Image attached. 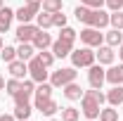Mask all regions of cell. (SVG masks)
<instances>
[{"label":"cell","mask_w":123,"mask_h":121,"mask_svg":"<svg viewBox=\"0 0 123 121\" xmlns=\"http://www.w3.org/2000/svg\"><path fill=\"white\" fill-rule=\"evenodd\" d=\"M107 102V95L102 93V88H92V90H85L83 97H80V114L88 121L99 119V112H102V105Z\"/></svg>","instance_id":"1"},{"label":"cell","mask_w":123,"mask_h":121,"mask_svg":"<svg viewBox=\"0 0 123 121\" xmlns=\"http://www.w3.org/2000/svg\"><path fill=\"white\" fill-rule=\"evenodd\" d=\"M76 19L85 26H95V29H104L109 26V14L104 10H92V7H85V5H78L76 7Z\"/></svg>","instance_id":"2"},{"label":"cell","mask_w":123,"mask_h":121,"mask_svg":"<svg viewBox=\"0 0 123 121\" xmlns=\"http://www.w3.org/2000/svg\"><path fill=\"white\" fill-rule=\"evenodd\" d=\"M71 62H74V67L76 69H88V67H92L95 64V52H92V47H78V50H71Z\"/></svg>","instance_id":"3"},{"label":"cell","mask_w":123,"mask_h":121,"mask_svg":"<svg viewBox=\"0 0 123 121\" xmlns=\"http://www.w3.org/2000/svg\"><path fill=\"white\" fill-rule=\"evenodd\" d=\"M76 76H78L76 67H62V69L50 74V83H52V88H64L66 83L76 81Z\"/></svg>","instance_id":"4"},{"label":"cell","mask_w":123,"mask_h":121,"mask_svg":"<svg viewBox=\"0 0 123 121\" xmlns=\"http://www.w3.org/2000/svg\"><path fill=\"white\" fill-rule=\"evenodd\" d=\"M29 76L36 81V83H43V81H47V78H50V71H47L45 64L38 60V55L29 60Z\"/></svg>","instance_id":"5"},{"label":"cell","mask_w":123,"mask_h":121,"mask_svg":"<svg viewBox=\"0 0 123 121\" xmlns=\"http://www.w3.org/2000/svg\"><path fill=\"white\" fill-rule=\"evenodd\" d=\"M78 36H80V43L88 47H99L104 40V33H99V29H95V26H85Z\"/></svg>","instance_id":"6"},{"label":"cell","mask_w":123,"mask_h":121,"mask_svg":"<svg viewBox=\"0 0 123 121\" xmlns=\"http://www.w3.org/2000/svg\"><path fill=\"white\" fill-rule=\"evenodd\" d=\"M38 24H19V29H17V40H19V43H33V38H36V33H38Z\"/></svg>","instance_id":"7"},{"label":"cell","mask_w":123,"mask_h":121,"mask_svg":"<svg viewBox=\"0 0 123 121\" xmlns=\"http://www.w3.org/2000/svg\"><path fill=\"white\" fill-rule=\"evenodd\" d=\"M88 81H90V88H102V83L107 81V71L102 69V64L88 67Z\"/></svg>","instance_id":"8"},{"label":"cell","mask_w":123,"mask_h":121,"mask_svg":"<svg viewBox=\"0 0 123 121\" xmlns=\"http://www.w3.org/2000/svg\"><path fill=\"white\" fill-rule=\"evenodd\" d=\"M36 109L43 114V116H55L59 112V105L52 100V97H45V100H38L36 97Z\"/></svg>","instance_id":"9"},{"label":"cell","mask_w":123,"mask_h":121,"mask_svg":"<svg viewBox=\"0 0 123 121\" xmlns=\"http://www.w3.org/2000/svg\"><path fill=\"white\" fill-rule=\"evenodd\" d=\"M38 12H40V7H36V5H21V7L14 12V19H19L21 24H29V21L36 19Z\"/></svg>","instance_id":"10"},{"label":"cell","mask_w":123,"mask_h":121,"mask_svg":"<svg viewBox=\"0 0 123 121\" xmlns=\"http://www.w3.org/2000/svg\"><path fill=\"white\" fill-rule=\"evenodd\" d=\"M7 71H10V76L12 78H26V74H29V62H21V60H12L7 62Z\"/></svg>","instance_id":"11"},{"label":"cell","mask_w":123,"mask_h":121,"mask_svg":"<svg viewBox=\"0 0 123 121\" xmlns=\"http://www.w3.org/2000/svg\"><path fill=\"white\" fill-rule=\"evenodd\" d=\"M71 50H74V43H71V40L57 38V40L52 43V55H55V57H69Z\"/></svg>","instance_id":"12"},{"label":"cell","mask_w":123,"mask_h":121,"mask_svg":"<svg viewBox=\"0 0 123 121\" xmlns=\"http://www.w3.org/2000/svg\"><path fill=\"white\" fill-rule=\"evenodd\" d=\"M52 36L47 33V29H40L38 33H36V38H33V47L36 50H47V47H52Z\"/></svg>","instance_id":"13"},{"label":"cell","mask_w":123,"mask_h":121,"mask_svg":"<svg viewBox=\"0 0 123 121\" xmlns=\"http://www.w3.org/2000/svg\"><path fill=\"white\" fill-rule=\"evenodd\" d=\"M107 81L111 86H123V62L121 64H111L107 71Z\"/></svg>","instance_id":"14"},{"label":"cell","mask_w":123,"mask_h":121,"mask_svg":"<svg viewBox=\"0 0 123 121\" xmlns=\"http://www.w3.org/2000/svg\"><path fill=\"white\" fill-rule=\"evenodd\" d=\"M95 57H97L99 64H114L116 52H114V47H111V45H99V50L95 52Z\"/></svg>","instance_id":"15"},{"label":"cell","mask_w":123,"mask_h":121,"mask_svg":"<svg viewBox=\"0 0 123 121\" xmlns=\"http://www.w3.org/2000/svg\"><path fill=\"white\" fill-rule=\"evenodd\" d=\"M36 47H33V43H19V47H17V60L21 62H29L31 57H36Z\"/></svg>","instance_id":"16"},{"label":"cell","mask_w":123,"mask_h":121,"mask_svg":"<svg viewBox=\"0 0 123 121\" xmlns=\"http://www.w3.org/2000/svg\"><path fill=\"white\" fill-rule=\"evenodd\" d=\"M62 90H64V97H66V100H80V97H83V93H85V90H83V88L76 83V81L66 83Z\"/></svg>","instance_id":"17"},{"label":"cell","mask_w":123,"mask_h":121,"mask_svg":"<svg viewBox=\"0 0 123 121\" xmlns=\"http://www.w3.org/2000/svg\"><path fill=\"white\" fill-rule=\"evenodd\" d=\"M12 19H14V10H10V7H2L0 10V33H7L10 31Z\"/></svg>","instance_id":"18"},{"label":"cell","mask_w":123,"mask_h":121,"mask_svg":"<svg viewBox=\"0 0 123 121\" xmlns=\"http://www.w3.org/2000/svg\"><path fill=\"white\" fill-rule=\"evenodd\" d=\"M107 102H109L111 107L123 105V86H114V88L107 93Z\"/></svg>","instance_id":"19"},{"label":"cell","mask_w":123,"mask_h":121,"mask_svg":"<svg viewBox=\"0 0 123 121\" xmlns=\"http://www.w3.org/2000/svg\"><path fill=\"white\" fill-rule=\"evenodd\" d=\"M31 112H33V107H31V102H21V105H14V119L17 121H26L31 116Z\"/></svg>","instance_id":"20"},{"label":"cell","mask_w":123,"mask_h":121,"mask_svg":"<svg viewBox=\"0 0 123 121\" xmlns=\"http://www.w3.org/2000/svg\"><path fill=\"white\" fill-rule=\"evenodd\" d=\"M104 40H107V45H111V47H118V45L123 43V33H121L118 29H111V31H107Z\"/></svg>","instance_id":"21"},{"label":"cell","mask_w":123,"mask_h":121,"mask_svg":"<svg viewBox=\"0 0 123 121\" xmlns=\"http://www.w3.org/2000/svg\"><path fill=\"white\" fill-rule=\"evenodd\" d=\"M52 83H47V81H43V83H38L36 86V97L38 100H45V97H52Z\"/></svg>","instance_id":"22"},{"label":"cell","mask_w":123,"mask_h":121,"mask_svg":"<svg viewBox=\"0 0 123 121\" xmlns=\"http://www.w3.org/2000/svg\"><path fill=\"white\" fill-rule=\"evenodd\" d=\"M59 112H62V121H78L80 119V109H76V107H64Z\"/></svg>","instance_id":"23"},{"label":"cell","mask_w":123,"mask_h":121,"mask_svg":"<svg viewBox=\"0 0 123 121\" xmlns=\"http://www.w3.org/2000/svg\"><path fill=\"white\" fill-rule=\"evenodd\" d=\"M36 21H38V29H50L52 26V12H38L36 14Z\"/></svg>","instance_id":"24"},{"label":"cell","mask_w":123,"mask_h":121,"mask_svg":"<svg viewBox=\"0 0 123 121\" xmlns=\"http://www.w3.org/2000/svg\"><path fill=\"white\" fill-rule=\"evenodd\" d=\"M5 90H7V95H10V97H14L17 93L21 90V81H19V78H10V81L5 83Z\"/></svg>","instance_id":"25"},{"label":"cell","mask_w":123,"mask_h":121,"mask_svg":"<svg viewBox=\"0 0 123 121\" xmlns=\"http://www.w3.org/2000/svg\"><path fill=\"white\" fill-rule=\"evenodd\" d=\"M109 24L114 26V29H123V10H116V12H111L109 14Z\"/></svg>","instance_id":"26"},{"label":"cell","mask_w":123,"mask_h":121,"mask_svg":"<svg viewBox=\"0 0 123 121\" xmlns=\"http://www.w3.org/2000/svg\"><path fill=\"white\" fill-rule=\"evenodd\" d=\"M38 60L50 69V67L55 64V55H52V50H38Z\"/></svg>","instance_id":"27"},{"label":"cell","mask_w":123,"mask_h":121,"mask_svg":"<svg viewBox=\"0 0 123 121\" xmlns=\"http://www.w3.org/2000/svg\"><path fill=\"white\" fill-rule=\"evenodd\" d=\"M0 57H2V62H12V60H17V47H12V45H2Z\"/></svg>","instance_id":"28"},{"label":"cell","mask_w":123,"mask_h":121,"mask_svg":"<svg viewBox=\"0 0 123 121\" xmlns=\"http://www.w3.org/2000/svg\"><path fill=\"white\" fill-rule=\"evenodd\" d=\"M99 121H118V112L114 107H107L99 112Z\"/></svg>","instance_id":"29"},{"label":"cell","mask_w":123,"mask_h":121,"mask_svg":"<svg viewBox=\"0 0 123 121\" xmlns=\"http://www.w3.org/2000/svg\"><path fill=\"white\" fill-rule=\"evenodd\" d=\"M31 95H33V93H31V90H26V88L21 86V90L17 93L12 100H14V105H21V102H31Z\"/></svg>","instance_id":"30"},{"label":"cell","mask_w":123,"mask_h":121,"mask_svg":"<svg viewBox=\"0 0 123 121\" xmlns=\"http://www.w3.org/2000/svg\"><path fill=\"white\" fill-rule=\"evenodd\" d=\"M45 12H62V0H43Z\"/></svg>","instance_id":"31"},{"label":"cell","mask_w":123,"mask_h":121,"mask_svg":"<svg viewBox=\"0 0 123 121\" xmlns=\"http://www.w3.org/2000/svg\"><path fill=\"white\" fill-rule=\"evenodd\" d=\"M76 36H78V33L71 29V26H62V29H59V38H64V40H71V43H74Z\"/></svg>","instance_id":"32"},{"label":"cell","mask_w":123,"mask_h":121,"mask_svg":"<svg viewBox=\"0 0 123 121\" xmlns=\"http://www.w3.org/2000/svg\"><path fill=\"white\" fill-rule=\"evenodd\" d=\"M52 26H57V29L66 26V14H62V12H52Z\"/></svg>","instance_id":"33"},{"label":"cell","mask_w":123,"mask_h":121,"mask_svg":"<svg viewBox=\"0 0 123 121\" xmlns=\"http://www.w3.org/2000/svg\"><path fill=\"white\" fill-rule=\"evenodd\" d=\"M104 2H107V0H80V5L92 7V10H102V7H104Z\"/></svg>","instance_id":"34"},{"label":"cell","mask_w":123,"mask_h":121,"mask_svg":"<svg viewBox=\"0 0 123 121\" xmlns=\"http://www.w3.org/2000/svg\"><path fill=\"white\" fill-rule=\"evenodd\" d=\"M104 5H107L111 12H116V10H123V0H107Z\"/></svg>","instance_id":"35"},{"label":"cell","mask_w":123,"mask_h":121,"mask_svg":"<svg viewBox=\"0 0 123 121\" xmlns=\"http://www.w3.org/2000/svg\"><path fill=\"white\" fill-rule=\"evenodd\" d=\"M0 121H17L14 114H0Z\"/></svg>","instance_id":"36"},{"label":"cell","mask_w":123,"mask_h":121,"mask_svg":"<svg viewBox=\"0 0 123 121\" xmlns=\"http://www.w3.org/2000/svg\"><path fill=\"white\" fill-rule=\"evenodd\" d=\"M26 5H36V7H40V5H43V0H26Z\"/></svg>","instance_id":"37"},{"label":"cell","mask_w":123,"mask_h":121,"mask_svg":"<svg viewBox=\"0 0 123 121\" xmlns=\"http://www.w3.org/2000/svg\"><path fill=\"white\" fill-rule=\"evenodd\" d=\"M118 57H121V62H123V43L118 45Z\"/></svg>","instance_id":"38"},{"label":"cell","mask_w":123,"mask_h":121,"mask_svg":"<svg viewBox=\"0 0 123 121\" xmlns=\"http://www.w3.org/2000/svg\"><path fill=\"white\" fill-rule=\"evenodd\" d=\"M5 83H7V81H5V78H2V76H0V90H2V88H5Z\"/></svg>","instance_id":"39"},{"label":"cell","mask_w":123,"mask_h":121,"mask_svg":"<svg viewBox=\"0 0 123 121\" xmlns=\"http://www.w3.org/2000/svg\"><path fill=\"white\" fill-rule=\"evenodd\" d=\"M2 7H5V0H0V10H2Z\"/></svg>","instance_id":"40"},{"label":"cell","mask_w":123,"mask_h":121,"mask_svg":"<svg viewBox=\"0 0 123 121\" xmlns=\"http://www.w3.org/2000/svg\"><path fill=\"white\" fill-rule=\"evenodd\" d=\"M0 50H2V33H0Z\"/></svg>","instance_id":"41"},{"label":"cell","mask_w":123,"mask_h":121,"mask_svg":"<svg viewBox=\"0 0 123 121\" xmlns=\"http://www.w3.org/2000/svg\"><path fill=\"white\" fill-rule=\"evenodd\" d=\"M26 121H31V119H26Z\"/></svg>","instance_id":"42"}]
</instances>
